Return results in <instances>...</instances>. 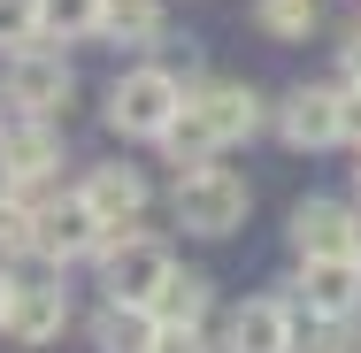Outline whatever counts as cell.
<instances>
[{"instance_id": "obj_12", "label": "cell", "mask_w": 361, "mask_h": 353, "mask_svg": "<svg viewBox=\"0 0 361 353\" xmlns=\"http://www.w3.org/2000/svg\"><path fill=\"white\" fill-rule=\"evenodd\" d=\"M277 131L285 146L300 154H315V146H338V92H323V85H300L285 100V116H277Z\"/></svg>"}, {"instance_id": "obj_22", "label": "cell", "mask_w": 361, "mask_h": 353, "mask_svg": "<svg viewBox=\"0 0 361 353\" xmlns=\"http://www.w3.org/2000/svg\"><path fill=\"white\" fill-rule=\"evenodd\" d=\"M338 146H354V154H361V85L338 92Z\"/></svg>"}, {"instance_id": "obj_14", "label": "cell", "mask_w": 361, "mask_h": 353, "mask_svg": "<svg viewBox=\"0 0 361 353\" xmlns=\"http://www.w3.org/2000/svg\"><path fill=\"white\" fill-rule=\"evenodd\" d=\"M208 299H216V284L200 277V269H169L161 292L146 299V315L154 323H208Z\"/></svg>"}, {"instance_id": "obj_7", "label": "cell", "mask_w": 361, "mask_h": 353, "mask_svg": "<svg viewBox=\"0 0 361 353\" xmlns=\"http://www.w3.org/2000/svg\"><path fill=\"white\" fill-rule=\"evenodd\" d=\"M300 307L315 323H346L361 307V254H315V261H300Z\"/></svg>"}, {"instance_id": "obj_13", "label": "cell", "mask_w": 361, "mask_h": 353, "mask_svg": "<svg viewBox=\"0 0 361 353\" xmlns=\"http://www.w3.org/2000/svg\"><path fill=\"white\" fill-rule=\"evenodd\" d=\"M292 246H300V261H315V254H354V208H338V200H300V208H292Z\"/></svg>"}, {"instance_id": "obj_26", "label": "cell", "mask_w": 361, "mask_h": 353, "mask_svg": "<svg viewBox=\"0 0 361 353\" xmlns=\"http://www.w3.org/2000/svg\"><path fill=\"white\" fill-rule=\"evenodd\" d=\"M354 185H361V169H354Z\"/></svg>"}, {"instance_id": "obj_23", "label": "cell", "mask_w": 361, "mask_h": 353, "mask_svg": "<svg viewBox=\"0 0 361 353\" xmlns=\"http://www.w3.org/2000/svg\"><path fill=\"white\" fill-rule=\"evenodd\" d=\"M346 77H354V85H361V31H354V39H346Z\"/></svg>"}, {"instance_id": "obj_21", "label": "cell", "mask_w": 361, "mask_h": 353, "mask_svg": "<svg viewBox=\"0 0 361 353\" xmlns=\"http://www.w3.org/2000/svg\"><path fill=\"white\" fill-rule=\"evenodd\" d=\"M146 353H216V346H208L200 323H154V346Z\"/></svg>"}, {"instance_id": "obj_3", "label": "cell", "mask_w": 361, "mask_h": 353, "mask_svg": "<svg viewBox=\"0 0 361 353\" xmlns=\"http://www.w3.org/2000/svg\"><path fill=\"white\" fill-rule=\"evenodd\" d=\"M246 208H254V192H246L238 169H216V161L177 169V230H192V238H231V230L246 223Z\"/></svg>"}, {"instance_id": "obj_4", "label": "cell", "mask_w": 361, "mask_h": 353, "mask_svg": "<svg viewBox=\"0 0 361 353\" xmlns=\"http://www.w3.org/2000/svg\"><path fill=\"white\" fill-rule=\"evenodd\" d=\"M177 108H185V85L146 62V70L116 77V92H108V131H123V139H161V131L177 123Z\"/></svg>"}, {"instance_id": "obj_17", "label": "cell", "mask_w": 361, "mask_h": 353, "mask_svg": "<svg viewBox=\"0 0 361 353\" xmlns=\"http://www.w3.org/2000/svg\"><path fill=\"white\" fill-rule=\"evenodd\" d=\"M31 16H39V39L47 47H70V39L100 31V0H31Z\"/></svg>"}, {"instance_id": "obj_10", "label": "cell", "mask_w": 361, "mask_h": 353, "mask_svg": "<svg viewBox=\"0 0 361 353\" xmlns=\"http://www.w3.org/2000/svg\"><path fill=\"white\" fill-rule=\"evenodd\" d=\"M231 353H300V315H292V299H246L238 315H231Z\"/></svg>"}, {"instance_id": "obj_2", "label": "cell", "mask_w": 361, "mask_h": 353, "mask_svg": "<svg viewBox=\"0 0 361 353\" xmlns=\"http://www.w3.org/2000/svg\"><path fill=\"white\" fill-rule=\"evenodd\" d=\"M54 169H62V131H54L47 116H16V123H0V185H8L31 215L54 200Z\"/></svg>"}, {"instance_id": "obj_15", "label": "cell", "mask_w": 361, "mask_h": 353, "mask_svg": "<svg viewBox=\"0 0 361 353\" xmlns=\"http://www.w3.org/2000/svg\"><path fill=\"white\" fill-rule=\"evenodd\" d=\"M92 346L100 353H146L154 346V315L131 307V299H108V307L92 315Z\"/></svg>"}, {"instance_id": "obj_1", "label": "cell", "mask_w": 361, "mask_h": 353, "mask_svg": "<svg viewBox=\"0 0 361 353\" xmlns=\"http://www.w3.org/2000/svg\"><path fill=\"white\" fill-rule=\"evenodd\" d=\"M254 131H262V100L246 85H192L185 108H177V123L161 131V146H169L177 169H200L216 146H238V139H254Z\"/></svg>"}, {"instance_id": "obj_11", "label": "cell", "mask_w": 361, "mask_h": 353, "mask_svg": "<svg viewBox=\"0 0 361 353\" xmlns=\"http://www.w3.org/2000/svg\"><path fill=\"white\" fill-rule=\"evenodd\" d=\"M77 200L100 215V230H116V223H139V215H146V177H139V169H123V161H100V169H85Z\"/></svg>"}, {"instance_id": "obj_19", "label": "cell", "mask_w": 361, "mask_h": 353, "mask_svg": "<svg viewBox=\"0 0 361 353\" xmlns=\"http://www.w3.org/2000/svg\"><path fill=\"white\" fill-rule=\"evenodd\" d=\"M31 254V208L0 185V261H23Z\"/></svg>"}, {"instance_id": "obj_5", "label": "cell", "mask_w": 361, "mask_h": 353, "mask_svg": "<svg viewBox=\"0 0 361 353\" xmlns=\"http://www.w3.org/2000/svg\"><path fill=\"white\" fill-rule=\"evenodd\" d=\"M0 92H8V108H16V116H54V108H70L77 77H70V62H62V47L31 39V47H16V54H8Z\"/></svg>"}, {"instance_id": "obj_9", "label": "cell", "mask_w": 361, "mask_h": 353, "mask_svg": "<svg viewBox=\"0 0 361 353\" xmlns=\"http://www.w3.org/2000/svg\"><path fill=\"white\" fill-rule=\"evenodd\" d=\"M100 269H108V299H131V307H146L177 261H169L154 238H139V230H131L123 246H108V254H100Z\"/></svg>"}, {"instance_id": "obj_18", "label": "cell", "mask_w": 361, "mask_h": 353, "mask_svg": "<svg viewBox=\"0 0 361 353\" xmlns=\"http://www.w3.org/2000/svg\"><path fill=\"white\" fill-rule=\"evenodd\" d=\"M254 16H262L269 39H307V31H315V0H262Z\"/></svg>"}, {"instance_id": "obj_24", "label": "cell", "mask_w": 361, "mask_h": 353, "mask_svg": "<svg viewBox=\"0 0 361 353\" xmlns=\"http://www.w3.org/2000/svg\"><path fill=\"white\" fill-rule=\"evenodd\" d=\"M354 254H361V208H354Z\"/></svg>"}, {"instance_id": "obj_25", "label": "cell", "mask_w": 361, "mask_h": 353, "mask_svg": "<svg viewBox=\"0 0 361 353\" xmlns=\"http://www.w3.org/2000/svg\"><path fill=\"white\" fill-rule=\"evenodd\" d=\"M0 315H8V277H0Z\"/></svg>"}, {"instance_id": "obj_6", "label": "cell", "mask_w": 361, "mask_h": 353, "mask_svg": "<svg viewBox=\"0 0 361 353\" xmlns=\"http://www.w3.org/2000/svg\"><path fill=\"white\" fill-rule=\"evenodd\" d=\"M31 254H39V261H54V269L92 261V254H100V215L85 208L77 192H54L47 208L31 215Z\"/></svg>"}, {"instance_id": "obj_8", "label": "cell", "mask_w": 361, "mask_h": 353, "mask_svg": "<svg viewBox=\"0 0 361 353\" xmlns=\"http://www.w3.org/2000/svg\"><path fill=\"white\" fill-rule=\"evenodd\" d=\"M0 330L23 338V346H54V338L70 330V292H62V284H8Z\"/></svg>"}, {"instance_id": "obj_16", "label": "cell", "mask_w": 361, "mask_h": 353, "mask_svg": "<svg viewBox=\"0 0 361 353\" xmlns=\"http://www.w3.org/2000/svg\"><path fill=\"white\" fill-rule=\"evenodd\" d=\"M161 0H100V39H116V47H154L161 39Z\"/></svg>"}, {"instance_id": "obj_20", "label": "cell", "mask_w": 361, "mask_h": 353, "mask_svg": "<svg viewBox=\"0 0 361 353\" xmlns=\"http://www.w3.org/2000/svg\"><path fill=\"white\" fill-rule=\"evenodd\" d=\"M31 39H39L31 0H0V54H16V47H31Z\"/></svg>"}]
</instances>
